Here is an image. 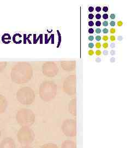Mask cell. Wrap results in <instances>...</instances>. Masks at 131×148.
Wrapping results in <instances>:
<instances>
[{"label": "cell", "instance_id": "ba28073f", "mask_svg": "<svg viewBox=\"0 0 131 148\" xmlns=\"http://www.w3.org/2000/svg\"><path fill=\"white\" fill-rule=\"evenodd\" d=\"M41 148H58V147L54 143H47L43 145Z\"/></svg>", "mask_w": 131, "mask_h": 148}, {"label": "cell", "instance_id": "7c38bea8", "mask_svg": "<svg viewBox=\"0 0 131 148\" xmlns=\"http://www.w3.org/2000/svg\"><path fill=\"white\" fill-rule=\"evenodd\" d=\"M96 47L97 48H100L101 47V44L99 42L97 43L96 45Z\"/></svg>", "mask_w": 131, "mask_h": 148}, {"label": "cell", "instance_id": "d590c367", "mask_svg": "<svg viewBox=\"0 0 131 148\" xmlns=\"http://www.w3.org/2000/svg\"><path fill=\"white\" fill-rule=\"evenodd\" d=\"M2 68H3V65L1 63H0V71H1V70L2 69Z\"/></svg>", "mask_w": 131, "mask_h": 148}, {"label": "cell", "instance_id": "8992f818", "mask_svg": "<svg viewBox=\"0 0 131 148\" xmlns=\"http://www.w3.org/2000/svg\"><path fill=\"white\" fill-rule=\"evenodd\" d=\"M7 106V102L5 97L0 95V114H2L5 111Z\"/></svg>", "mask_w": 131, "mask_h": 148}, {"label": "cell", "instance_id": "74e56055", "mask_svg": "<svg viewBox=\"0 0 131 148\" xmlns=\"http://www.w3.org/2000/svg\"><path fill=\"white\" fill-rule=\"evenodd\" d=\"M114 46H115V44H114V43H112V44L111 45V47L114 48Z\"/></svg>", "mask_w": 131, "mask_h": 148}, {"label": "cell", "instance_id": "30bf717a", "mask_svg": "<svg viewBox=\"0 0 131 148\" xmlns=\"http://www.w3.org/2000/svg\"><path fill=\"white\" fill-rule=\"evenodd\" d=\"M116 30L115 29H114V28H111V29H110V32L111 34H114V33H115Z\"/></svg>", "mask_w": 131, "mask_h": 148}, {"label": "cell", "instance_id": "cb8c5ba5", "mask_svg": "<svg viewBox=\"0 0 131 148\" xmlns=\"http://www.w3.org/2000/svg\"><path fill=\"white\" fill-rule=\"evenodd\" d=\"M96 18L97 19H100L101 18V15L100 14H97L96 15Z\"/></svg>", "mask_w": 131, "mask_h": 148}, {"label": "cell", "instance_id": "9a60e30c", "mask_svg": "<svg viewBox=\"0 0 131 148\" xmlns=\"http://www.w3.org/2000/svg\"><path fill=\"white\" fill-rule=\"evenodd\" d=\"M108 47V43H105L103 45V47L104 48H107Z\"/></svg>", "mask_w": 131, "mask_h": 148}, {"label": "cell", "instance_id": "83f0119b", "mask_svg": "<svg viewBox=\"0 0 131 148\" xmlns=\"http://www.w3.org/2000/svg\"><path fill=\"white\" fill-rule=\"evenodd\" d=\"M96 11L97 12H100V11H101V8L100 7H97L96 8Z\"/></svg>", "mask_w": 131, "mask_h": 148}, {"label": "cell", "instance_id": "4dcf8cb0", "mask_svg": "<svg viewBox=\"0 0 131 148\" xmlns=\"http://www.w3.org/2000/svg\"><path fill=\"white\" fill-rule=\"evenodd\" d=\"M94 32V30L93 29L90 28V29H89V32L90 34H93Z\"/></svg>", "mask_w": 131, "mask_h": 148}, {"label": "cell", "instance_id": "f35d334b", "mask_svg": "<svg viewBox=\"0 0 131 148\" xmlns=\"http://www.w3.org/2000/svg\"><path fill=\"white\" fill-rule=\"evenodd\" d=\"M96 61H97V62H100V61H101V59L100 58H96Z\"/></svg>", "mask_w": 131, "mask_h": 148}, {"label": "cell", "instance_id": "1f68e13d", "mask_svg": "<svg viewBox=\"0 0 131 148\" xmlns=\"http://www.w3.org/2000/svg\"><path fill=\"white\" fill-rule=\"evenodd\" d=\"M94 16L92 14H90L89 15V19H92L94 18Z\"/></svg>", "mask_w": 131, "mask_h": 148}, {"label": "cell", "instance_id": "e0dca14e", "mask_svg": "<svg viewBox=\"0 0 131 148\" xmlns=\"http://www.w3.org/2000/svg\"><path fill=\"white\" fill-rule=\"evenodd\" d=\"M110 18L111 19H114L115 18V15L114 14H111L110 16Z\"/></svg>", "mask_w": 131, "mask_h": 148}, {"label": "cell", "instance_id": "8d00e7d4", "mask_svg": "<svg viewBox=\"0 0 131 148\" xmlns=\"http://www.w3.org/2000/svg\"><path fill=\"white\" fill-rule=\"evenodd\" d=\"M115 52V51H111V52H110L111 54V55H114V54H115V52Z\"/></svg>", "mask_w": 131, "mask_h": 148}, {"label": "cell", "instance_id": "277c9868", "mask_svg": "<svg viewBox=\"0 0 131 148\" xmlns=\"http://www.w3.org/2000/svg\"><path fill=\"white\" fill-rule=\"evenodd\" d=\"M62 130L64 136L67 137L72 138L76 136V128L74 122H65L63 123Z\"/></svg>", "mask_w": 131, "mask_h": 148}, {"label": "cell", "instance_id": "2e32d148", "mask_svg": "<svg viewBox=\"0 0 131 148\" xmlns=\"http://www.w3.org/2000/svg\"><path fill=\"white\" fill-rule=\"evenodd\" d=\"M108 32H109V30H108V29L105 28V29H103V34H107Z\"/></svg>", "mask_w": 131, "mask_h": 148}, {"label": "cell", "instance_id": "d6986e66", "mask_svg": "<svg viewBox=\"0 0 131 148\" xmlns=\"http://www.w3.org/2000/svg\"><path fill=\"white\" fill-rule=\"evenodd\" d=\"M103 12H108V7H104L103 8Z\"/></svg>", "mask_w": 131, "mask_h": 148}, {"label": "cell", "instance_id": "ab89813d", "mask_svg": "<svg viewBox=\"0 0 131 148\" xmlns=\"http://www.w3.org/2000/svg\"><path fill=\"white\" fill-rule=\"evenodd\" d=\"M1 137V130H0V138Z\"/></svg>", "mask_w": 131, "mask_h": 148}, {"label": "cell", "instance_id": "ac0fdd59", "mask_svg": "<svg viewBox=\"0 0 131 148\" xmlns=\"http://www.w3.org/2000/svg\"><path fill=\"white\" fill-rule=\"evenodd\" d=\"M94 47V44L93 43H89V47L90 48H92Z\"/></svg>", "mask_w": 131, "mask_h": 148}, {"label": "cell", "instance_id": "484cf974", "mask_svg": "<svg viewBox=\"0 0 131 148\" xmlns=\"http://www.w3.org/2000/svg\"><path fill=\"white\" fill-rule=\"evenodd\" d=\"M102 38H103V41H107L108 40V36H104Z\"/></svg>", "mask_w": 131, "mask_h": 148}, {"label": "cell", "instance_id": "7402d4cb", "mask_svg": "<svg viewBox=\"0 0 131 148\" xmlns=\"http://www.w3.org/2000/svg\"><path fill=\"white\" fill-rule=\"evenodd\" d=\"M94 23L93 21H90L89 22V25L90 27H92V26H94Z\"/></svg>", "mask_w": 131, "mask_h": 148}, {"label": "cell", "instance_id": "f1b7e54d", "mask_svg": "<svg viewBox=\"0 0 131 148\" xmlns=\"http://www.w3.org/2000/svg\"><path fill=\"white\" fill-rule=\"evenodd\" d=\"M101 37L100 36H97L96 37V40H97V41H100V40H101Z\"/></svg>", "mask_w": 131, "mask_h": 148}, {"label": "cell", "instance_id": "d4e9b609", "mask_svg": "<svg viewBox=\"0 0 131 148\" xmlns=\"http://www.w3.org/2000/svg\"><path fill=\"white\" fill-rule=\"evenodd\" d=\"M20 148H34L32 147H30L29 145H24V146H22Z\"/></svg>", "mask_w": 131, "mask_h": 148}, {"label": "cell", "instance_id": "e575fe53", "mask_svg": "<svg viewBox=\"0 0 131 148\" xmlns=\"http://www.w3.org/2000/svg\"><path fill=\"white\" fill-rule=\"evenodd\" d=\"M103 54L105 55V56H107L108 54V52L107 51H105L104 52H103Z\"/></svg>", "mask_w": 131, "mask_h": 148}, {"label": "cell", "instance_id": "52a82bcc", "mask_svg": "<svg viewBox=\"0 0 131 148\" xmlns=\"http://www.w3.org/2000/svg\"><path fill=\"white\" fill-rule=\"evenodd\" d=\"M61 148H77L75 142L72 140H66L61 145Z\"/></svg>", "mask_w": 131, "mask_h": 148}, {"label": "cell", "instance_id": "4316f807", "mask_svg": "<svg viewBox=\"0 0 131 148\" xmlns=\"http://www.w3.org/2000/svg\"><path fill=\"white\" fill-rule=\"evenodd\" d=\"M94 10V8L93 7H90L89 8V11L90 12H92Z\"/></svg>", "mask_w": 131, "mask_h": 148}, {"label": "cell", "instance_id": "603a6c76", "mask_svg": "<svg viewBox=\"0 0 131 148\" xmlns=\"http://www.w3.org/2000/svg\"><path fill=\"white\" fill-rule=\"evenodd\" d=\"M103 25L104 27H107V26L108 25V21H104V22L103 23Z\"/></svg>", "mask_w": 131, "mask_h": 148}, {"label": "cell", "instance_id": "5bb4252c", "mask_svg": "<svg viewBox=\"0 0 131 148\" xmlns=\"http://www.w3.org/2000/svg\"><path fill=\"white\" fill-rule=\"evenodd\" d=\"M96 25L97 27H100L101 25V23L100 21H97L96 23Z\"/></svg>", "mask_w": 131, "mask_h": 148}, {"label": "cell", "instance_id": "d6a6232c", "mask_svg": "<svg viewBox=\"0 0 131 148\" xmlns=\"http://www.w3.org/2000/svg\"><path fill=\"white\" fill-rule=\"evenodd\" d=\"M89 40L90 41H93L94 40V37L93 36H90L89 37Z\"/></svg>", "mask_w": 131, "mask_h": 148}, {"label": "cell", "instance_id": "6da1fadb", "mask_svg": "<svg viewBox=\"0 0 131 148\" xmlns=\"http://www.w3.org/2000/svg\"><path fill=\"white\" fill-rule=\"evenodd\" d=\"M17 139L19 142L23 145H29L35 139V133L28 127H22L17 133Z\"/></svg>", "mask_w": 131, "mask_h": 148}, {"label": "cell", "instance_id": "836d02e7", "mask_svg": "<svg viewBox=\"0 0 131 148\" xmlns=\"http://www.w3.org/2000/svg\"><path fill=\"white\" fill-rule=\"evenodd\" d=\"M96 32L97 33V34H100V32H101V30L99 29V28H98V29H97L96 30Z\"/></svg>", "mask_w": 131, "mask_h": 148}, {"label": "cell", "instance_id": "f546056e", "mask_svg": "<svg viewBox=\"0 0 131 148\" xmlns=\"http://www.w3.org/2000/svg\"><path fill=\"white\" fill-rule=\"evenodd\" d=\"M122 24H123L122 21H119L117 22V25H118L119 27H121V26H122Z\"/></svg>", "mask_w": 131, "mask_h": 148}, {"label": "cell", "instance_id": "4fadbf2b", "mask_svg": "<svg viewBox=\"0 0 131 148\" xmlns=\"http://www.w3.org/2000/svg\"><path fill=\"white\" fill-rule=\"evenodd\" d=\"M110 25L111 27H114L115 25V22L114 21H110Z\"/></svg>", "mask_w": 131, "mask_h": 148}, {"label": "cell", "instance_id": "3957f363", "mask_svg": "<svg viewBox=\"0 0 131 148\" xmlns=\"http://www.w3.org/2000/svg\"><path fill=\"white\" fill-rule=\"evenodd\" d=\"M35 98L33 92L30 88H24L17 93V99L23 104H30Z\"/></svg>", "mask_w": 131, "mask_h": 148}, {"label": "cell", "instance_id": "44dd1931", "mask_svg": "<svg viewBox=\"0 0 131 148\" xmlns=\"http://www.w3.org/2000/svg\"><path fill=\"white\" fill-rule=\"evenodd\" d=\"M101 53H102V52H101V51L100 50H97L96 52V54L97 56H100L101 54Z\"/></svg>", "mask_w": 131, "mask_h": 148}, {"label": "cell", "instance_id": "ffe728a7", "mask_svg": "<svg viewBox=\"0 0 131 148\" xmlns=\"http://www.w3.org/2000/svg\"><path fill=\"white\" fill-rule=\"evenodd\" d=\"M103 18L104 19H107L108 18V15L107 14H104L103 16Z\"/></svg>", "mask_w": 131, "mask_h": 148}, {"label": "cell", "instance_id": "5b68a950", "mask_svg": "<svg viewBox=\"0 0 131 148\" xmlns=\"http://www.w3.org/2000/svg\"><path fill=\"white\" fill-rule=\"evenodd\" d=\"M0 148H16L15 141L12 138H5L0 143Z\"/></svg>", "mask_w": 131, "mask_h": 148}, {"label": "cell", "instance_id": "7a4b0ae2", "mask_svg": "<svg viewBox=\"0 0 131 148\" xmlns=\"http://www.w3.org/2000/svg\"><path fill=\"white\" fill-rule=\"evenodd\" d=\"M16 120L21 126L29 127L34 123L35 116L31 110L24 109L18 111L16 115Z\"/></svg>", "mask_w": 131, "mask_h": 148}, {"label": "cell", "instance_id": "9c48e42d", "mask_svg": "<svg viewBox=\"0 0 131 148\" xmlns=\"http://www.w3.org/2000/svg\"><path fill=\"white\" fill-rule=\"evenodd\" d=\"M110 38L111 41H112V42H114L115 41V37L114 35L110 36Z\"/></svg>", "mask_w": 131, "mask_h": 148}, {"label": "cell", "instance_id": "8fae6325", "mask_svg": "<svg viewBox=\"0 0 131 148\" xmlns=\"http://www.w3.org/2000/svg\"><path fill=\"white\" fill-rule=\"evenodd\" d=\"M88 54H89L90 56H92L94 54V51L92 50H90L88 52Z\"/></svg>", "mask_w": 131, "mask_h": 148}]
</instances>
